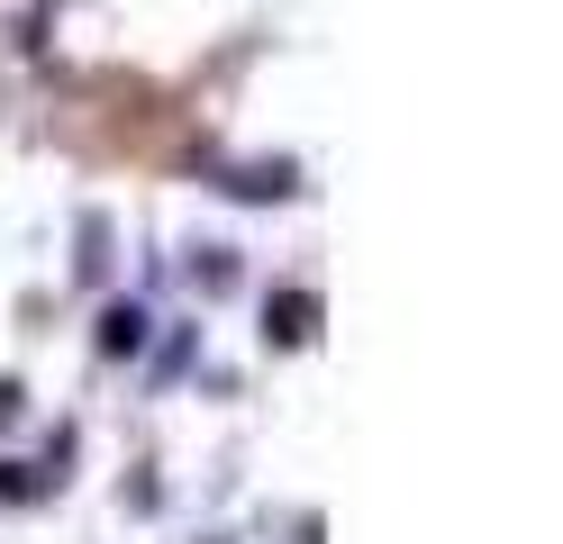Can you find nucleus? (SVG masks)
Listing matches in <instances>:
<instances>
[{
    "instance_id": "obj_1",
    "label": "nucleus",
    "mask_w": 563,
    "mask_h": 544,
    "mask_svg": "<svg viewBox=\"0 0 563 544\" xmlns=\"http://www.w3.org/2000/svg\"><path fill=\"white\" fill-rule=\"evenodd\" d=\"M309 326H319V300H309V290H282V300H273V336H309Z\"/></svg>"
},
{
    "instance_id": "obj_2",
    "label": "nucleus",
    "mask_w": 563,
    "mask_h": 544,
    "mask_svg": "<svg viewBox=\"0 0 563 544\" xmlns=\"http://www.w3.org/2000/svg\"><path fill=\"white\" fill-rule=\"evenodd\" d=\"M136 336H146V318H136V309H110V326H100V345H110V354H128Z\"/></svg>"
}]
</instances>
